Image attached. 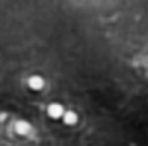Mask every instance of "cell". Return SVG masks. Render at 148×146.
Returning a JSON list of instances; mask_svg holds the SVG:
<instances>
[{
    "label": "cell",
    "mask_w": 148,
    "mask_h": 146,
    "mask_svg": "<svg viewBox=\"0 0 148 146\" xmlns=\"http://www.w3.org/2000/svg\"><path fill=\"white\" fill-rule=\"evenodd\" d=\"M64 107L60 105V103H50L48 105V108H47V113L52 117V119H60L62 115H64Z\"/></svg>",
    "instance_id": "obj_1"
},
{
    "label": "cell",
    "mask_w": 148,
    "mask_h": 146,
    "mask_svg": "<svg viewBox=\"0 0 148 146\" xmlns=\"http://www.w3.org/2000/svg\"><path fill=\"white\" fill-rule=\"evenodd\" d=\"M62 120H64L67 126H76V122H77V113L73 112V110H66L64 115H62Z\"/></svg>",
    "instance_id": "obj_2"
},
{
    "label": "cell",
    "mask_w": 148,
    "mask_h": 146,
    "mask_svg": "<svg viewBox=\"0 0 148 146\" xmlns=\"http://www.w3.org/2000/svg\"><path fill=\"white\" fill-rule=\"evenodd\" d=\"M29 131H31V126H29L26 120L16 122V132H17V134H28Z\"/></svg>",
    "instance_id": "obj_3"
},
{
    "label": "cell",
    "mask_w": 148,
    "mask_h": 146,
    "mask_svg": "<svg viewBox=\"0 0 148 146\" xmlns=\"http://www.w3.org/2000/svg\"><path fill=\"white\" fill-rule=\"evenodd\" d=\"M28 84H29L31 89H41L45 83H43V77H40V76H33V77H29Z\"/></svg>",
    "instance_id": "obj_4"
}]
</instances>
